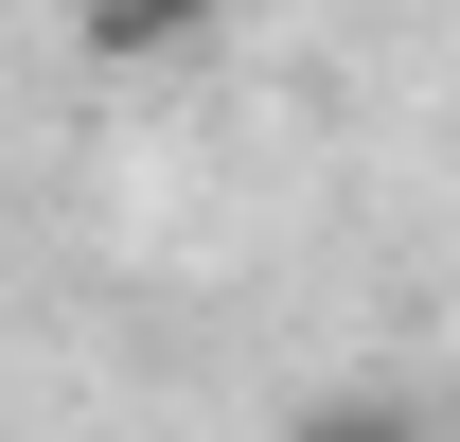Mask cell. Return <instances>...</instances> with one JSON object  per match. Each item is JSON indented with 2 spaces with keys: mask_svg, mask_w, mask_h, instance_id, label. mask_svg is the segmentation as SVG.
<instances>
[{
  "mask_svg": "<svg viewBox=\"0 0 460 442\" xmlns=\"http://www.w3.org/2000/svg\"><path fill=\"white\" fill-rule=\"evenodd\" d=\"M213 18H230V0H89V54H107V71H177Z\"/></svg>",
  "mask_w": 460,
  "mask_h": 442,
  "instance_id": "cell-1",
  "label": "cell"
},
{
  "mask_svg": "<svg viewBox=\"0 0 460 442\" xmlns=\"http://www.w3.org/2000/svg\"><path fill=\"white\" fill-rule=\"evenodd\" d=\"M284 442H425V407H390V389H337V407H301Z\"/></svg>",
  "mask_w": 460,
  "mask_h": 442,
  "instance_id": "cell-2",
  "label": "cell"
}]
</instances>
